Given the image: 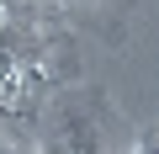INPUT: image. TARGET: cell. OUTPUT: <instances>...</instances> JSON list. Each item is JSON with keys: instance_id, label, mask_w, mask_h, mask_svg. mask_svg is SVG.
<instances>
[{"instance_id": "obj_2", "label": "cell", "mask_w": 159, "mask_h": 154, "mask_svg": "<svg viewBox=\"0 0 159 154\" xmlns=\"http://www.w3.org/2000/svg\"><path fill=\"white\" fill-rule=\"evenodd\" d=\"M16 85H21V69H16V53L0 43V101H11L16 96Z\"/></svg>"}, {"instance_id": "obj_1", "label": "cell", "mask_w": 159, "mask_h": 154, "mask_svg": "<svg viewBox=\"0 0 159 154\" xmlns=\"http://www.w3.org/2000/svg\"><path fill=\"white\" fill-rule=\"evenodd\" d=\"M43 154H101V138L80 112H58L43 138Z\"/></svg>"}, {"instance_id": "obj_4", "label": "cell", "mask_w": 159, "mask_h": 154, "mask_svg": "<svg viewBox=\"0 0 159 154\" xmlns=\"http://www.w3.org/2000/svg\"><path fill=\"white\" fill-rule=\"evenodd\" d=\"M0 154H11V143H0Z\"/></svg>"}, {"instance_id": "obj_3", "label": "cell", "mask_w": 159, "mask_h": 154, "mask_svg": "<svg viewBox=\"0 0 159 154\" xmlns=\"http://www.w3.org/2000/svg\"><path fill=\"white\" fill-rule=\"evenodd\" d=\"M138 154H159V143H143V149H138Z\"/></svg>"}]
</instances>
